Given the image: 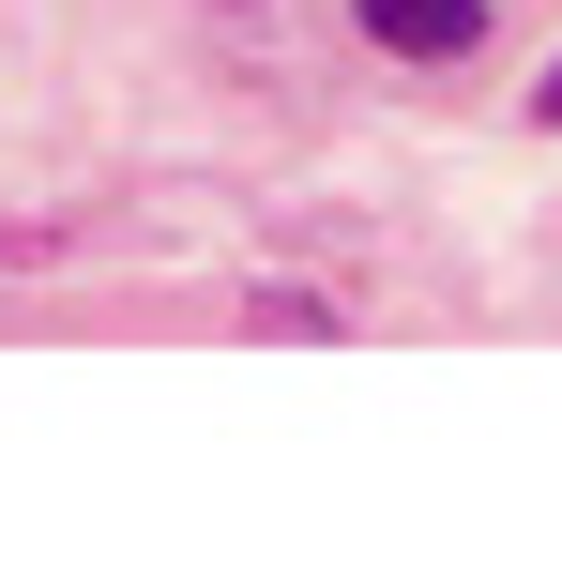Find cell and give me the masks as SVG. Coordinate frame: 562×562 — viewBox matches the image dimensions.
I'll list each match as a JSON object with an SVG mask.
<instances>
[{
  "instance_id": "obj_2",
  "label": "cell",
  "mask_w": 562,
  "mask_h": 562,
  "mask_svg": "<svg viewBox=\"0 0 562 562\" xmlns=\"http://www.w3.org/2000/svg\"><path fill=\"white\" fill-rule=\"evenodd\" d=\"M532 122H548V137H562V61H548V92H532Z\"/></svg>"
},
{
  "instance_id": "obj_1",
  "label": "cell",
  "mask_w": 562,
  "mask_h": 562,
  "mask_svg": "<svg viewBox=\"0 0 562 562\" xmlns=\"http://www.w3.org/2000/svg\"><path fill=\"white\" fill-rule=\"evenodd\" d=\"M350 31H366V46H395V61H426V77H441V61H471V46H486L502 15H486V0H350Z\"/></svg>"
},
{
  "instance_id": "obj_3",
  "label": "cell",
  "mask_w": 562,
  "mask_h": 562,
  "mask_svg": "<svg viewBox=\"0 0 562 562\" xmlns=\"http://www.w3.org/2000/svg\"><path fill=\"white\" fill-rule=\"evenodd\" d=\"M228 15H259V0H228Z\"/></svg>"
}]
</instances>
